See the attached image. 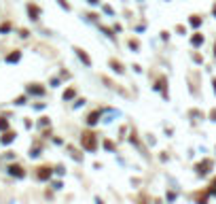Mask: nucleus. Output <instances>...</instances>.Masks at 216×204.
Returning a JSON list of instances; mask_svg holds the SVG:
<instances>
[{"instance_id": "nucleus-1", "label": "nucleus", "mask_w": 216, "mask_h": 204, "mask_svg": "<svg viewBox=\"0 0 216 204\" xmlns=\"http://www.w3.org/2000/svg\"><path fill=\"white\" fill-rule=\"evenodd\" d=\"M81 140H83V147H85V149H89V151H93V149H96V134L85 132Z\"/></svg>"}, {"instance_id": "nucleus-2", "label": "nucleus", "mask_w": 216, "mask_h": 204, "mask_svg": "<svg viewBox=\"0 0 216 204\" xmlns=\"http://www.w3.org/2000/svg\"><path fill=\"white\" fill-rule=\"evenodd\" d=\"M210 168H212V162H210V159H205L204 164H199V166H197V172H199V174H205Z\"/></svg>"}, {"instance_id": "nucleus-3", "label": "nucleus", "mask_w": 216, "mask_h": 204, "mask_svg": "<svg viewBox=\"0 0 216 204\" xmlns=\"http://www.w3.org/2000/svg\"><path fill=\"white\" fill-rule=\"evenodd\" d=\"M49 177H51L49 168H38V179H49Z\"/></svg>"}, {"instance_id": "nucleus-4", "label": "nucleus", "mask_w": 216, "mask_h": 204, "mask_svg": "<svg viewBox=\"0 0 216 204\" xmlns=\"http://www.w3.org/2000/svg\"><path fill=\"white\" fill-rule=\"evenodd\" d=\"M11 174H15V177H24V170L19 168V166H11Z\"/></svg>"}, {"instance_id": "nucleus-5", "label": "nucleus", "mask_w": 216, "mask_h": 204, "mask_svg": "<svg viewBox=\"0 0 216 204\" xmlns=\"http://www.w3.org/2000/svg\"><path fill=\"white\" fill-rule=\"evenodd\" d=\"M28 11H30V15H32V19H36V17H38V9H36V7H32V4H30V7H28Z\"/></svg>"}, {"instance_id": "nucleus-6", "label": "nucleus", "mask_w": 216, "mask_h": 204, "mask_svg": "<svg viewBox=\"0 0 216 204\" xmlns=\"http://www.w3.org/2000/svg\"><path fill=\"white\" fill-rule=\"evenodd\" d=\"M97 117H100V113H97V111H93V113L89 115V119H87V121H89V123H96V121H97Z\"/></svg>"}, {"instance_id": "nucleus-7", "label": "nucleus", "mask_w": 216, "mask_h": 204, "mask_svg": "<svg viewBox=\"0 0 216 204\" xmlns=\"http://www.w3.org/2000/svg\"><path fill=\"white\" fill-rule=\"evenodd\" d=\"M199 43H204V36L195 34V36H193V45H199Z\"/></svg>"}, {"instance_id": "nucleus-8", "label": "nucleus", "mask_w": 216, "mask_h": 204, "mask_svg": "<svg viewBox=\"0 0 216 204\" xmlns=\"http://www.w3.org/2000/svg\"><path fill=\"white\" fill-rule=\"evenodd\" d=\"M11 140H13V134H11V132H9V134H4V136H2V143H4V145H7V143H11Z\"/></svg>"}, {"instance_id": "nucleus-9", "label": "nucleus", "mask_w": 216, "mask_h": 204, "mask_svg": "<svg viewBox=\"0 0 216 204\" xmlns=\"http://www.w3.org/2000/svg\"><path fill=\"white\" fill-rule=\"evenodd\" d=\"M7 60H9V62H17V60H19V53H17V51H15V53H11V55H9V58H7Z\"/></svg>"}, {"instance_id": "nucleus-10", "label": "nucleus", "mask_w": 216, "mask_h": 204, "mask_svg": "<svg viewBox=\"0 0 216 204\" xmlns=\"http://www.w3.org/2000/svg\"><path fill=\"white\" fill-rule=\"evenodd\" d=\"M9 128V121L7 119H0V130H7Z\"/></svg>"}, {"instance_id": "nucleus-11", "label": "nucleus", "mask_w": 216, "mask_h": 204, "mask_svg": "<svg viewBox=\"0 0 216 204\" xmlns=\"http://www.w3.org/2000/svg\"><path fill=\"white\" fill-rule=\"evenodd\" d=\"M79 55H81V60H83V62H85V64H89V58H87V55H85L83 51H79Z\"/></svg>"}, {"instance_id": "nucleus-12", "label": "nucleus", "mask_w": 216, "mask_h": 204, "mask_svg": "<svg viewBox=\"0 0 216 204\" xmlns=\"http://www.w3.org/2000/svg\"><path fill=\"white\" fill-rule=\"evenodd\" d=\"M72 96H74V89H68V92H66V94H64V98H68V100H70Z\"/></svg>"}, {"instance_id": "nucleus-13", "label": "nucleus", "mask_w": 216, "mask_h": 204, "mask_svg": "<svg viewBox=\"0 0 216 204\" xmlns=\"http://www.w3.org/2000/svg\"><path fill=\"white\" fill-rule=\"evenodd\" d=\"M191 24H193V26H199V24H201V19H199V17H193Z\"/></svg>"}, {"instance_id": "nucleus-14", "label": "nucleus", "mask_w": 216, "mask_h": 204, "mask_svg": "<svg viewBox=\"0 0 216 204\" xmlns=\"http://www.w3.org/2000/svg\"><path fill=\"white\" fill-rule=\"evenodd\" d=\"M0 32H9V24H2V26H0Z\"/></svg>"}, {"instance_id": "nucleus-15", "label": "nucleus", "mask_w": 216, "mask_h": 204, "mask_svg": "<svg viewBox=\"0 0 216 204\" xmlns=\"http://www.w3.org/2000/svg\"><path fill=\"white\" fill-rule=\"evenodd\" d=\"M212 192H216V181H214V183H212Z\"/></svg>"}, {"instance_id": "nucleus-16", "label": "nucleus", "mask_w": 216, "mask_h": 204, "mask_svg": "<svg viewBox=\"0 0 216 204\" xmlns=\"http://www.w3.org/2000/svg\"><path fill=\"white\" fill-rule=\"evenodd\" d=\"M89 2H97V0H89Z\"/></svg>"}, {"instance_id": "nucleus-17", "label": "nucleus", "mask_w": 216, "mask_h": 204, "mask_svg": "<svg viewBox=\"0 0 216 204\" xmlns=\"http://www.w3.org/2000/svg\"><path fill=\"white\" fill-rule=\"evenodd\" d=\"M214 13H216V7H214Z\"/></svg>"}, {"instance_id": "nucleus-18", "label": "nucleus", "mask_w": 216, "mask_h": 204, "mask_svg": "<svg viewBox=\"0 0 216 204\" xmlns=\"http://www.w3.org/2000/svg\"><path fill=\"white\" fill-rule=\"evenodd\" d=\"M214 51H216V47H214Z\"/></svg>"}]
</instances>
